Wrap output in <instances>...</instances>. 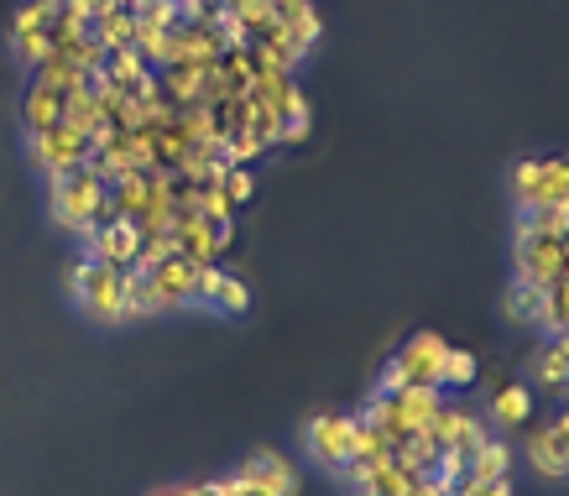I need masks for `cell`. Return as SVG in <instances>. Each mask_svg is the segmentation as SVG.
Returning <instances> with one entry per match:
<instances>
[{
    "label": "cell",
    "mask_w": 569,
    "mask_h": 496,
    "mask_svg": "<svg viewBox=\"0 0 569 496\" xmlns=\"http://www.w3.org/2000/svg\"><path fill=\"white\" fill-rule=\"evenodd\" d=\"M48 209H52V225H58V230L84 236L89 225L110 220V183L89 168L69 172V178H52L48 183Z\"/></svg>",
    "instance_id": "1"
},
{
    "label": "cell",
    "mask_w": 569,
    "mask_h": 496,
    "mask_svg": "<svg viewBox=\"0 0 569 496\" xmlns=\"http://www.w3.org/2000/svg\"><path fill=\"white\" fill-rule=\"evenodd\" d=\"M439 408H445V393H439V387H402V393H371L366 397V408H361V418L366 424H377L381 434L402 449L413 434L429 428V418Z\"/></svg>",
    "instance_id": "2"
},
{
    "label": "cell",
    "mask_w": 569,
    "mask_h": 496,
    "mask_svg": "<svg viewBox=\"0 0 569 496\" xmlns=\"http://www.w3.org/2000/svg\"><path fill=\"white\" fill-rule=\"evenodd\" d=\"M565 236H569V225H549V220H533V215H518L512 261H518L522 282L549 288V282L565 277Z\"/></svg>",
    "instance_id": "3"
},
{
    "label": "cell",
    "mask_w": 569,
    "mask_h": 496,
    "mask_svg": "<svg viewBox=\"0 0 569 496\" xmlns=\"http://www.w3.org/2000/svg\"><path fill=\"white\" fill-rule=\"evenodd\" d=\"M69 292L79 298V308H84L94 325H126V272L121 267L79 257L69 267Z\"/></svg>",
    "instance_id": "4"
},
{
    "label": "cell",
    "mask_w": 569,
    "mask_h": 496,
    "mask_svg": "<svg viewBox=\"0 0 569 496\" xmlns=\"http://www.w3.org/2000/svg\"><path fill=\"white\" fill-rule=\"evenodd\" d=\"M445 356H449V340L445 335H413V340L402 345L392 360H387V371H381L377 393H402V387H439L445 377ZM445 393V387H439Z\"/></svg>",
    "instance_id": "5"
},
{
    "label": "cell",
    "mask_w": 569,
    "mask_h": 496,
    "mask_svg": "<svg viewBox=\"0 0 569 496\" xmlns=\"http://www.w3.org/2000/svg\"><path fill=\"white\" fill-rule=\"evenodd\" d=\"M512 205L518 215L569 205V157H522L512 168Z\"/></svg>",
    "instance_id": "6"
},
{
    "label": "cell",
    "mask_w": 569,
    "mask_h": 496,
    "mask_svg": "<svg viewBox=\"0 0 569 496\" xmlns=\"http://www.w3.org/2000/svg\"><path fill=\"white\" fill-rule=\"evenodd\" d=\"M89 152H94V141L84 137V131H73V126H52V131H37V137H27V162H32L42 178H69V172H79L89 162Z\"/></svg>",
    "instance_id": "7"
},
{
    "label": "cell",
    "mask_w": 569,
    "mask_h": 496,
    "mask_svg": "<svg viewBox=\"0 0 569 496\" xmlns=\"http://www.w3.org/2000/svg\"><path fill=\"white\" fill-rule=\"evenodd\" d=\"M224 246H230V225H209L193 205L173 209V251L193 267H220Z\"/></svg>",
    "instance_id": "8"
},
{
    "label": "cell",
    "mask_w": 569,
    "mask_h": 496,
    "mask_svg": "<svg viewBox=\"0 0 569 496\" xmlns=\"http://www.w3.org/2000/svg\"><path fill=\"white\" fill-rule=\"evenodd\" d=\"M303 445L325 470H346L356 455V413H319L303 428Z\"/></svg>",
    "instance_id": "9"
},
{
    "label": "cell",
    "mask_w": 569,
    "mask_h": 496,
    "mask_svg": "<svg viewBox=\"0 0 569 496\" xmlns=\"http://www.w3.org/2000/svg\"><path fill=\"white\" fill-rule=\"evenodd\" d=\"M522 460L533 465L538 476L549 480H569V408L553 424H528L522 439Z\"/></svg>",
    "instance_id": "10"
},
{
    "label": "cell",
    "mask_w": 569,
    "mask_h": 496,
    "mask_svg": "<svg viewBox=\"0 0 569 496\" xmlns=\"http://www.w3.org/2000/svg\"><path fill=\"white\" fill-rule=\"evenodd\" d=\"M79 240V257H94L104 261V267H121V272H131L137 267V225L131 220H104V225H89Z\"/></svg>",
    "instance_id": "11"
},
{
    "label": "cell",
    "mask_w": 569,
    "mask_h": 496,
    "mask_svg": "<svg viewBox=\"0 0 569 496\" xmlns=\"http://www.w3.org/2000/svg\"><path fill=\"white\" fill-rule=\"evenodd\" d=\"M147 288H152L157 308L162 314H178V308H199V267L183 257H168L157 261L152 272H147Z\"/></svg>",
    "instance_id": "12"
},
{
    "label": "cell",
    "mask_w": 569,
    "mask_h": 496,
    "mask_svg": "<svg viewBox=\"0 0 569 496\" xmlns=\"http://www.w3.org/2000/svg\"><path fill=\"white\" fill-rule=\"evenodd\" d=\"M528 377H533V393L569 397V335H549L538 345L528 360Z\"/></svg>",
    "instance_id": "13"
},
{
    "label": "cell",
    "mask_w": 569,
    "mask_h": 496,
    "mask_svg": "<svg viewBox=\"0 0 569 496\" xmlns=\"http://www.w3.org/2000/svg\"><path fill=\"white\" fill-rule=\"evenodd\" d=\"M199 308L241 319L246 308H251V288L236 272H224V267H199Z\"/></svg>",
    "instance_id": "14"
},
{
    "label": "cell",
    "mask_w": 569,
    "mask_h": 496,
    "mask_svg": "<svg viewBox=\"0 0 569 496\" xmlns=\"http://www.w3.org/2000/svg\"><path fill=\"white\" fill-rule=\"evenodd\" d=\"M63 110H69V89L32 79V85H27V100H21V126H27V137L63 126Z\"/></svg>",
    "instance_id": "15"
},
{
    "label": "cell",
    "mask_w": 569,
    "mask_h": 496,
    "mask_svg": "<svg viewBox=\"0 0 569 496\" xmlns=\"http://www.w3.org/2000/svg\"><path fill=\"white\" fill-rule=\"evenodd\" d=\"M491 480H512V445H507L501 434H491V439L470 455L466 480H460V496H470L476 486H491Z\"/></svg>",
    "instance_id": "16"
},
{
    "label": "cell",
    "mask_w": 569,
    "mask_h": 496,
    "mask_svg": "<svg viewBox=\"0 0 569 496\" xmlns=\"http://www.w3.org/2000/svg\"><path fill=\"white\" fill-rule=\"evenodd\" d=\"M241 476L261 480V486H272V492H282V496H298V470L282 449H257V455L241 465Z\"/></svg>",
    "instance_id": "17"
},
{
    "label": "cell",
    "mask_w": 569,
    "mask_h": 496,
    "mask_svg": "<svg viewBox=\"0 0 569 496\" xmlns=\"http://www.w3.org/2000/svg\"><path fill=\"white\" fill-rule=\"evenodd\" d=\"M497 428H528L533 424V387H522V381H507V387H497L491 393V413H486Z\"/></svg>",
    "instance_id": "18"
},
{
    "label": "cell",
    "mask_w": 569,
    "mask_h": 496,
    "mask_svg": "<svg viewBox=\"0 0 569 496\" xmlns=\"http://www.w3.org/2000/svg\"><path fill=\"white\" fill-rule=\"evenodd\" d=\"M418 480H423V476H413L408 465L381 460V465H371V470L356 480V496H413Z\"/></svg>",
    "instance_id": "19"
},
{
    "label": "cell",
    "mask_w": 569,
    "mask_h": 496,
    "mask_svg": "<svg viewBox=\"0 0 569 496\" xmlns=\"http://www.w3.org/2000/svg\"><path fill=\"white\" fill-rule=\"evenodd\" d=\"M89 37H94L104 52H110V48H131V37H137V11H131V6L104 11V17L89 21Z\"/></svg>",
    "instance_id": "20"
},
{
    "label": "cell",
    "mask_w": 569,
    "mask_h": 496,
    "mask_svg": "<svg viewBox=\"0 0 569 496\" xmlns=\"http://www.w3.org/2000/svg\"><path fill=\"white\" fill-rule=\"evenodd\" d=\"M491 439V428H486V418H476L470 408H460L455 413V428H449V445H445V455H460V460H470L476 449Z\"/></svg>",
    "instance_id": "21"
},
{
    "label": "cell",
    "mask_w": 569,
    "mask_h": 496,
    "mask_svg": "<svg viewBox=\"0 0 569 496\" xmlns=\"http://www.w3.org/2000/svg\"><path fill=\"white\" fill-rule=\"evenodd\" d=\"M538 314H543V288L512 277V288H507V319L522 329H538Z\"/></svg>",
    "instance_id": "22"
},
{
    "label": "cell",
    "mask_w": 569,
    "mask_h": 496,
    "mask_svg": "<svg viewBox=\"0 0 569 496\" xmlns=\"http://www.w3.org/2000/svg\"><path fill=\"white\" fill-rule=\"evenodd\" d=\"M538 329L543 335H569V277L543 288V314H538Z\"/></svg>",
    "instance_id": "23"
},
{
    "label": "cell",
    "mask_w": 569,
    "mask_h": 496,
    "mask_svg": "<svg viewBox=\"0 0 569 496\" xmlns=\"http://www.w3.org/2000/svg\"><path fill=\"white\" fill-rule=\"evenodd\" d=\"M277 120H282V147L303 141V137H309V120H313L309 95H303V89H293V95L282 100V110H277Z\"/></svg>",
    "instance_id": "24"
},
{
    "label": "cell",
    "mask_w": 569,
    "mask_h": 496,
    "mask_svg": "<svg viewBox=\"0 0 569 496\" xmlns=\"http://www.w3.org/2000/svg\"><path fill=\"white\" fill-rule=\"evenodd\" d=\"M220 194L230 199V209L251 205V194H257V178H251V168H224L220 172Z\"/></svg>",
    "instance_id": "25"
},
{
    "label": "cell",
    "mask_w": 569,
    "mask_h": 496,
    "mask_svg": "<svg viewBox=\"0 0 569 496\" xmlns=\"http://www.w3.org/2000/svg\"><path fill=\"white\" fill-rule=\"evenodd\" d=\"M476 371H481V366H476V356H470V350H455V345H449L445 377H439V387H470V381H476Z\"/></svg>",
    "instance_id": "26"
},
{
    "label": "cell",
    "mask_w": 569,
    "mask_h": 496,
    "mask_svg": "<svg viewBox=\"0 0 569 496\" xmlns=\"http://www.w3.org/2000/svg\"><path fill=\"white\" fill-rule=\"evenodd\" d=\"M214 486H220V496H282V492H272V486H261V480H246V476L214 480Z\"/></svg>",
    "instance_id": "27"
},
{
    "label": "cell",
    "mask_w": 569,
    "mask_h": 496,
    "mask_svg": "<svg viewBox=\"0 0 569 496\" xmlns=\"http://www.w3.org/2000/svg\"><path fill=\"white\" fill-rule=\"evenodd\" d=\"M313 0H272V17L277 21H293V17H309Z\"/></svg>",
    "instance_id": "28"
},
{
    "label": "cell",
    "mask_w": 569,
    "mask_h": 496,
    "mask_svg": "<svg viewBox=\"0 0 569 496\" xmlns=\"http://www.w3.org/2000/svg\"><path fill=\"white\" fill-rule=\"evenodd\" d=\"M413 496H449V486H439L433 476H423V480L413 486Z\"/></svg>",
    "instance_id": "29"
},
{
    "label": "cell",
    "mask_w": 569,
    "mask_h": 496,
    "mask_svg": "<svg viewBox=\"0 0 569 496\" xmlns=\"http://www.w3.org/2000/svg\"><path fill=\"white\" fill-rule=\"evenodd\" d=\"M152 496H189V486H178V492H152Z\"/></svg>",
    "instance_id": "30"
},
{
    "label": "cell",
    "mask_w": 569,
    "mask_h": 496,
    "mask_svg": "<svg viewBox=\"0 0 569 496\" xmlns=\"http://www.w3.org/2000/svg\"><path fill=\"white\" fill-rule=\"evenodd\" d=\"M121 6H131V11H137V6H147V0H121Z\"/></svg>",
    "instance_id": "31"
},
{
    "label": "cell",
    "mask_w": 569,
    "mask_h": 496,
    "mask_svg": "<svg viewBox=\"0 0 569 496\" xmlns=\"http://www.w3.org/2000/svg\"><path fill=\"white\" fill-rule=\"evenodd\" d=\"M48 6H52V11H58V6H63V0H48Z\"/></svg>",
    "instance_id": "32"
}]
</instances>
